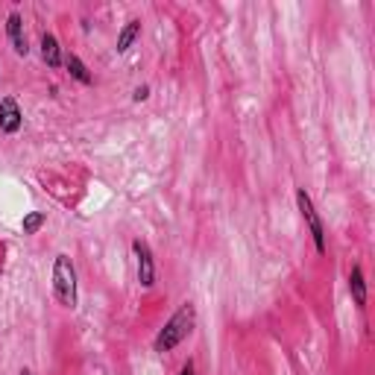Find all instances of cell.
<instances>
[{"mask_svg": "<svg viewBox=\"0 0 375 375\" xmlns=\"http://www.w3.org/2000/svg\"><path fill=\"white\" fill-rule=\"evenodd\" d=\"M194 326H196V305L188 299L176 308L173 317L159 328V334H155V340H153V352H159V355L173 352L185 338H191Z\"/></svg>", "mask_w": 375, "mask_h": 375, "instance_id": "1", "label": "cell"}, {"mask_svg": "<svg viewBox=\"0 0 375 375\" xmlns=\"http://www.w3.org/2000/svg\"><path fill=\"white\" fill-rule=\"evenodd\" d=\"M53 296L56 302L62 308H76V302H80V285H76V267L73 261L68 258V255H56L53 261Z\"/></svg>", "mask_w": 375, "mask_h": 375, "instance_id": "2", "label": "cell"}, {"mask_svg": "<svg viewBox=\"0 0 375 375\" xmlns=\"http://www.w3.org/2000/svg\"><path fill=\"white\" fill-rule=\"evenodd\" d=\"M296 206H299V214H302V220H305L311 238H314V249H317L320 255H326V226H323L317 208H314L311 194L305 188H296Z\"/></svg>", "mask_w": 375, "mask_h": 375, "instance_id": "3", "label": "cell"}, {"mask_svg": "<svg viewBox=\"0 0 375 375\" xmlns=\"http://www.w3.org/2000/svg\"><path fill=\"white\" fill-rule=\"evenodd\" d=\"M132 255H135V267H138V285H141L144 290H150L155 285V255H153L150 244L135 238L132 241Z\"/></svg>", "mask_w": 375, "mask_h": 375, "instance_id": "4", "label": "cell"}, {"mask_svg": "<svg viewBox=\"0 0 375 375\" xmlns=\"http://www.w3.org/2000/svg\"><path fill=\"white\" fill-rule=\"evenodd\" d=\"M24 126V112L18 106L15 97H4L0 100V132L4 135H18Z\"/></svg>", "mask_w": 375, "mask_h": 375, "instance_id": "5", "label": "cell"}, {"mask_svg": "<svg viewBox=\"0 0 375 375\" xmlns=\"http://www.w3.org/2000/svg\"><path fill=\"white\" fill-rule=\"evenodd\" d=\"M6 35H9L12 50H15L18 56H27V53H30L27 32H24V18L18 15V12H9V18H6Z\"/></svg>", "mask_w": 375, "mask_h": 375, "instance_id": "6", "label": "cell"}, {"mask_svg": "<svg viewBox=\"0 0 375 375\" xmlns=\"http://www.w3.org/2000/svg\"><path fill=\"white\" fill-rule=\"evenodd\" d=\"M349 293H352V302L364 311L367 308V279H364L361 264H352V270H349Z\"/></svg>", "mask_w": 375, "mask_h": 375, "instance_id": "7", "label": "cell"}, {"mask_svg": "<svg viewBox=\"0 0 375 375\" xmlns=\"http://www.w3.org/2000/svg\"><path fill=\"white\" fill-rule=\"evenodd\" d=\"M42 59L47 62V68L59 71L62 68V47H59V38L53 32H42Z\"/></svg>", "mask_w": 375, "mask_h": 375, "instance_id": "8", "label": "cell"}, {"mask_svg": "<svg viewBox=\"0 0 375 375\" xmlns=\"http://www.w3.org/2000/svg\"><path fill=\"white\" fill-rule=\"evenodd\" d=\"M62 65L68 68V73H71V76H73V80L80 83V85H91V83H94V76L88 73V65H85V62H83V59L76 56V53H68V56L62 59Z\"/></svg>", "mask_w": 375, "mask_h": 375, "instance_id": "9", "label": "cell"}, {"mask_svg": "<svg viewBox=\"0 0 375 375\" xmlns=\"http://www.w3.org/2000/svg\"><path fill=\"white\" fill-rule=\"evenodd\" d=\"M138 35H141V21H138V18H132V21H126L124 30L117 32V44H114V50H117V53H126V50L138 42Z\"/></svg>", "mask_w": 375, "mask_h": 375, "instance_id": "10", "label": "cell"}, {"mask_svg": "<svg viewBox=\"0 0 375 375\" xmlns=\"http://www.w3.org/2000/svg\"><path fill=\"white\" fill-rule=\"evenodd\" d=\"M44 223H47V214L44 211H30V214H24L21 229H24V234H35Z\"/></svg>", "mask_w": 375, "mask_h": 375, "instance_id": "11", "label": "cell"}, {"mask_svg": "<svg viewBox=\"0 0 375 375\" xmlns=\"http://www.w3.org/2000/svg\"><path fill=\"white\" fill-rule=\"evenodd\" d=\"M147 97H150V85H138V88L132 91V100H135V103H144Z\"/></svg>", "mask_w": 375, "mask_h": 375, "instance_id": "12", "label": "cell"}, {"mask_svg": "<svg viewBox=\"0 0 375 375\" xmlns=\"http://www.w3.org/2000/svg\"><path fill=\"white\" fill-rule=\"evenodd\" d=\"M179 375H194V361H188V364L179 369Z\"/></svg>", "mask_w": 375, "mask_h": 375, "instance_id": "13", "label": "cell"}, {"mask_svg": "<svg viewBox=\"0 0 375 375\" xmlns=\"http://www.w3.org/2000/svg\"><path fill=\"white\" fill-rule=\"evenodd\" d=\"M18 375H32V372H30V369H21V372H18Z\"/></svg>", "mask_w": 375, "mask_h": 375, "instance_id": "14", "label": "cell"}]
</instances>
